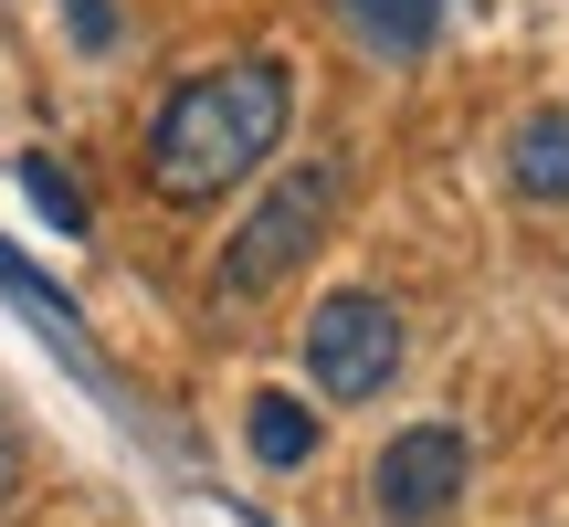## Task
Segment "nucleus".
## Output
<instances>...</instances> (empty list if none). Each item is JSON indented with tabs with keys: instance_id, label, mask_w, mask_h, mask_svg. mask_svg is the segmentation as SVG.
<instances>
[{
	"instance_id": "obj_5",
	"label": "nucleus",
	"mask_w": 569,
	"mask_h": 527,
	"mask_svg": "<svg viewBox=\"0 0 569 527\" xmlns=\"http://www.w3.org/2000/svg\"><path fill=\"white\" fill-rule=\"evenodd\" d=\"M507 180H517V201L569 211V96L517 117V138H507Z\"/></svg>"
},
{
	"instance_id": "obj_6",
	"label": "nucleus",
	"mask_w": 569,
	"mask_h": 527,
	"mask_svg": "<svg viewBox=\"0 0 569 527\" xmlns=\"http://www.w3.org/2000/svg\"><path fill=\"white\" fill-rule=\"evenodd\" d=\"M338 21L369 63H422L443 32V0H338Z\"/></svg>"
},
{
	"instance_id": "obj_10",
	"label": "nucleus",
	"mask_w": 569,
	"mask_h": 527,
	"mask_svg": "<svg viewBox=\"0 0 569 527\" xmlns=\"http://www.w3.org/2000/svg\"><path fill=\"white\" fill-rule=\"evenodd\" d=\"M63 32H74L84 53H117V32H127V11H117V0H63Z\"/></svg>"
},
{
	"instance_id": "obj_1",
	"label": "nucleus",
	"mask_w": 569,
	"mask_h": 527,
	"mask_svg": "<svg viewBox=\"0 0 569 527\" xmlns=\"http://www.w3.org/2000/svg\"><path fill=\"white\" fill-rule=\"evenodd\" d=\"M284 117H296V84H284L274 53L201 63V74L148 117V190H159L169 211H211L222 190H243L284 148Z\"/></svg>"
},
{
	"instance_id": "obj_2",
	"label": "nucleus",
	"mask_w": 569,
	"mask_h": 527,
	"mask_svg": "<svg viewBox=\"0 0 569 527\" xmlns=\"http://www.w3.org/2000/svg\"><path fill=\"white\" fill-rule=\"evenodd\" d=\"M327 222H338V159L284 169L264 201H253V222L222 243V264H211V306H253V296H274V285L296 275L306 253H317Z\"/></svg>"
},
{
	"instance_id": "obj_3",
	"label": "nucleus",
	"mask_w": 569,
	"mask_h": 527,
	"mask_svg": "<svg viewBox=\"0 0 569 527\" xmlns=\"http://www.w3.org/2000/svg\"><path fill=\"white\" fill-rule=\"evenodd\" d=\"M411 338H401V306L369 296V285H338V296H317V317H306V369H317L327 401H380L390 380H401Z\"/></svg>"
},
{
	"instance_id": "obj_7",
	"label": "nucleus",
	"mask_w": 569,
	"mask_h": 527,
	"mask_svg": "<svg viewBox=\"0 0 569 527\" xmlns=\"http://www.w3.org/2000/svg\"><path fill=\"white\" fill-rule=\"evenodd\" d=\"M243 444H253V465L296 475L306 454H317V411H306L296 390H253V401H243Z\"/></svg>"
},
{
	"instance_id": "obj_4",
	"label": "nucleus",
	"mask_w": 569,
	"mask_h": 527,
	"mask_svg": "<svg viewBox=\"0 0 569 527\" xmlns=\"http://www.w3.org/2000/svg\"><path fill=\"white\" fill-rule=\"evenodd\" d=\"M475 486V454H465V432L453 422H411V432H390L380 444V465H369V507H380L390 527H432V517H453V496Z\"/></svg>"
},
{
	"instance_id": "obj_9",
	"label": "nucleus",
	"mask_w": 569,
	"mask_h": 527,
	"mask_svg": "<svg viewBox=\"0 0 569 527\" xmlns=\"http://www.w3.org/2000/svg\"><path fill=\"white\" fill-rule=\"evenodd\" d=\"M0 285H11V296H21V306H32V317H42V327H53V338H63V348H74V306H63V296H53V285H42V275H32V264H11V253H0Z\"/></svg>"
},
{
	"instance_id": "obj_11",
	"label": "nucleus",
	"mask_w": 569,
	"mask_h": 527,
	"mask_svg": "<svg viewBox=\"0 0 569 527\" xmlns=\"http://www.w3.org/2000/svg\"><path fill=\"white\" fill-rule=\"evenodd\" d=\"M21 496V444H11V422H0V507Z\"/></svg>"
},
{
	"instance_id": "obj_8",
	"label": "nucleus",
	"mask_w": 569,
	"mask_h": 527,
	"mask_svg": "<svg viewBox=\"0 0 569 527\" xmlns=\"http://www.w3.org/2000/svg\"><path fill=\"white\" fill-rule=\"evenodd\" d=\"M21 190H32V211H42V222H53V232H84V222H96V211H84V190L63 180V169L42 159V148H32V159H21Z\"/></svg>"
}]
</instances>
